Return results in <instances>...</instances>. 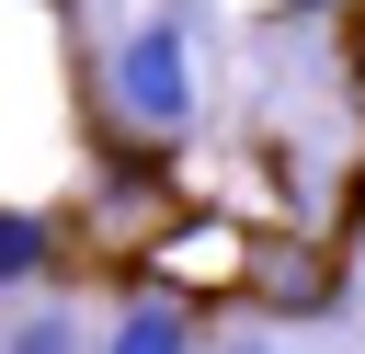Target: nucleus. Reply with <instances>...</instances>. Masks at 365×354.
Wrapping results in <instances>:
<instances>
[{"instance_id": "obj_6", "label": "nucleus", "mask_w": 365, "mask_h": 354, "mask_svg": "<svg viewBox=\"0 0 365 354\" xmlns=\"http://www.w3.org/2000/svg\"><path fill=\"white\" fill-rule=\"evenodd\" d=\"M297 11H354V0H297Z\"/></svg>"}, {"instance_id": "obj_2", "label": "nucleus", "mask_w": 365, "mask_h": 354, "mask_svg": "<svg viewBox=\"0 0 365 354\" xmlns=\"http://www.w3.org/2000/svg\"><path fill=\"white\" fill-rule=\"evenodd\" d=\"M251 240H262L251 217H228V206L182 194V206L148 228V251H137L114 285H160V297H194V308H205V297H228V285L251 274Z\"/></svg>"}, {"instance_id": "obj_7", "label": "nucleus", "mask_w": 365, "mask_h": 354, "mask_svg": "<svg viewBox=\"0 0 365 354\" xmlns=\"http://www.w3.org/2000/svg\"><path fill=\"white\" fill-rule=\"evenodd\" d=\"M228 354H262V343H228Z\"/></svg>"}, {"instance_id": "obj_5", "label": "nucleus", "mask_w": 365, "mask_h": 354, "mask_svg": "<svg viewBox=\"0 0 365 354\" xmlns=\"http://www.w3.org/2000/svg\"><path fill=\"white\" fill-rule=\"evenodd\" d=\"M0 354H91V320H80V297H46V308L0 320Z\"/></svg>"}, {"instance_id": "obj_4", "label": "nucleus", "mask_w": 365, "mask_h": 354, "mask_svg": "<svg viewBox=\"0 0 365 354\" xmlns=\"http://www.w3.org/2000/svg\"><path fill=\"white\" fill-rule=\"evenodd\" d=\"M91 354H205V308L194 297H160V285H114Z\"/></svg>"}, {"instance_id": "obj_1", "label": "nucleus", "mask_w": 365, "mask_h": 354, "mask_svg": "<svg viewBox=\"0 0 365 354\" xmlns=\"http://www.w3.org/2000/svg\"><path fill=\"white\" fill-rule=\"evenodd\" d=\"M205 114V69H194V0H160L148 23H125L103 46V137L171 148Z\"/></svg>"}, {"instance_id": "obj_3", "label": "nucleus", "mask_w": 365, "mask_h": 354, "mask_svg": "<svg viewBox=\"0 0 365 354\" xmlns=\"http://www.w3.org/2000/svg\"><path fill=\"white\" fill-rule=\"evenodd\" d=\"M274 320H319V308H342V251H319V240H251V274H240Z\"/></svg>"}]
</instances>
